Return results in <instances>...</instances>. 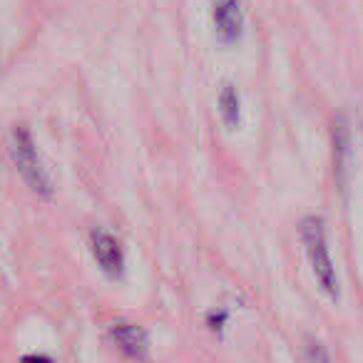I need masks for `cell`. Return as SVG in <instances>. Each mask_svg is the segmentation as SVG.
I'll return each mask as SVG.
<instances>
[{
    "instance_id": "obj_1",
    "label": "cell",
    "mask_w": 363,
    "mask_h": 363,
    "mask_svg": "<svg viewBox=\"0 0 363 363\" xmlns=\"http://www.w3.org/2000/svg\"><path fill=\"white\" fill-rule=\"evenodd\" d=\"M298 237L301 244L308 254V262L311 269L316 274L321 289L328 296H336L338 294V281H336V269H333V259H331V249H328V234L323 227L321 217L316 214H308L298 222Z\"/></svg>"
},
{
    "instance_id": "obj_2",
    "label": "cell",
    "mask_w": 363,
    "mask_h": 363,
    "mask_svg": "<svg viewBox=\"0 0 363 363\" xmlns=\"http://www.w3.org/2000/svg\"><path fill=\"white\" fill-rule=\"evenodd\" d=\"M11 152H13V162H16L18 172H21V177L26 179L28 187H30L38 197L50 199L52 197L50 177L45 174V169H43V162H40V157H38L35 142H33V135L26 125L13 127Z\"/></svg>"
},
{
    "instance_id": "obj_3",
    "label": "cell",
    "mask_w": 363,
    "mask_h": 363,
    "mask_svg": "<svg viewBox=\"0 0 363 363\" xmlns=\"http://www.w3.org/2000/svg\"><path fill=\"white\" fill-rule=\"evenodd\" d=\"M90 247H92V254H95L97 264H100L107 277H122L125 257H122L120 242H117L110 232H105V229H92Z\"/></svg>"
},
{
    "instance_id": "obj_4",
    "label": "cell",
    "mask_w": 363,
    "mask_h": 363,
    "mask_svg": "<svg viewBox=\"0 0 363 363\" xmlns=\"http://www.w3.org/2000/svg\"><path fill=\"white\" fill-rule=\"evenodd\" d=\"M214 28L222 43L234 45L244 33V16L239 0H214Z\"/></svg>"
},
{
    "instance_id": "obj_5",
    "label": "cell",
    "mask_w": 363,
    "mask_h": 363,
    "mask_svg": "<svg viewBox=\"0 0 363 363\" xmlns=\"http://www.w3.org/2000/svg\"><path fill=\"white\" fill-rule=\"evenodd\" d=\"M112 341L117 343V348L127 358H142L147 353V346H150L147 331L137 323H117L112 328Z\"/></svg>"
},
{
    "instance_id": "obj_6",
    "label": "cell",
    "mask_w": 363,
    "mask_h": 363,
    "mask_svg": "<svg viewBox=\"0 0 363 363\" xmlns=\"http://www.w3.org/2000/svg\"><path fill=\"white\" fill-rule=\"evenodd\" d=\"M348 152H351V135H348V122L343 115H336L333 120V164H336V177L343 179L346 177V162Z\"/></svg>"
},
{
    "instance_id": "obj_7",
    "label": "cell",
    "mask_w": 363,
    "mask_h": 363,
    "mask_svg": "<svg viewBox=\"0 0 363 363\" xmlns=\"http://www.w3.org/2000/svg\"><path fill=\"white\" fill-rule=\"evenodd\" d=\"M239 95L234 90V85H224L219 92V115H222L224 125L237 127L239 125Z\"/></svg>"
},
{
    "instance_id": "obj_8",
    "label": "cell",
    "mask_w": 363,
    "mask_h": 363,
    "mask_svg": "<svg viewBox=\"0 0 363 363\" xmlns=\"http://www.w3.org/2000/svg\"><path fill=\"white\" fill-rule=\"evenodd\" d=\"M303 353H306V363H333L326 346H323L321 341H316L313 336H308L306 341H303Z\"/></svg>"
},
{
    "instance_id": "obj_9",
    "label": "cell",
    "mask_w": 363,
    "mask_h": 363,
    "mask_svg": "<svg viewBox=\"0 0 363 363\" xmlns=\"http://www.w3.org/2000/svg\"><path fill=\"white\" fill-rule=\"evenodd\" d=\"M21 363H52L50 356H43V353H28L21 358Z\"/></svg>"
}]
</instances>
